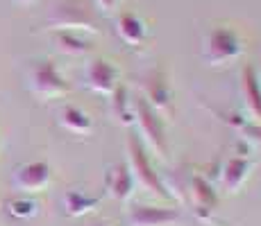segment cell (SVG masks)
Instances as JSON below:
<instances>
[{"label":"cell","mask_w":261,"mask_h":226,"mask_svg":"<svg viewBox=\"0 0 261 226\" xmlns=\"http://www.w3.org/2000/svg\"><path fill=\"white\" fill-rule=\"evenodd\" d=\"M109 111H112V118L120 122L123 127H129L134 124V111H132V100L127 95V88L125 86H116V90L112 93V102H109Z\"/></svg>","instance_id":"e0dca14e"},{"label":"cell","mask_w":261,"mask_h":226,"mask_svg":"<svg viewBox=\"0 0 261 226\" xmlns=\"http://www.w3.org/2000/svg\"><path fill=\"white\" fill-rule=\"evenodd\" d=\"M50 165L46 160H32V163H25L14 172V183L18 190L23 192H41L48 188L50 183Z\"/></svg>","instance_id":"ba28073f"},{"label":"cell","mask_w":261,"mask_h":226,"mask_svg":"<svg viewBox=\"0 0 261 226\" xmlns=\"http://www.w3.org/2000/svg\"><path fill=\"white\" fill-rule=\"evenodd\" d=\"M120 73L109 59H93L84 68V84L98 95H112L118 86Z\"/></svg>","instance_id":"8992f818"},{"label":"cell","mask_w":261,"mask_h":226,"mask_svg":"<svg viewBox=\"0 0 261 226\" xmlns=\"http://www.w3.org/2000/svg\"><path fill=\"white\" fill-rule=\"evenodd\" d=\"M127 158H129V170H132L134 183H139L141 188H145L148 192L157 195L162 199H173V192L168 190V185L159 179V174L154 172L152 163H150L148 154L143 149V143L137 136H129L127 138Z\"/></svg>","instance_id":"7a4b0ae2"},{"label":"cell","mask_w":261,"mask_h":226,"mask_svg":"<svg viewBox=\"0 0 261 226\" xmlns=\"http://www.w3.org/2000/svg\"><path fill=\"white\" fill-rule=\"evenodd\" d=\"M252 160L248 156H229L220 170V188L227 195H237L250 177Z\"/></svg>","instance_id":"4fadbf2b"},{"label":"cell","mask_w":261,"mask_h":226,"mask_svg":"<svg viewBox=\"0 0 261 226\" xmlns=\"http://www.w3.org/2000/svg\"><path fill=\"white\" fill-rule=\"evenodd\" d=\"M189 197L191 204H193V210L198 215V219H209L218 204V195H216V188L209 183L202 174H193L189 181Z\"/></svg>","instance_id":"9c48e42d"},{"label":"cell","mask_w":261,"mask_h":226,"mask_svg":"<svg viewBox=\"0 0 261 226\" xmlns=\"http://www.w3.org/2000/svg\"><path fill=\"white\" fill-rule=\"evenodd\" d=\"M21 3H30V0H21Z\"/></svg>","instance_id":"7402d4cb"},{"label":"cell","mask_w":261,"mask_h":226,"mask_svg":"<svg viewBox=\"0 0 261 226\" xmlns=\"http://www.w3.org/2000/svg\"><path fill=\"white\" fill-rule=\"evenodd\" d=\"M229 122H232V127L237 129L245 140H250V143H254L261 147V124L259 122H252V120L241 118V115H232Z\"/></svg>","instance_id":"ffe728a7"},{"label":"cell","mask_w":261,"mask_h":226,"mask_svg":"<svg viewBox=\"0 0 261 226\" xmlns=\"http://www.w3.org/2000/svg\"><path fill=\"white\" fill-rule=\"evenodd\" d=\"M116 34L125 45H129V48H139V45H143L148 29H145V23L137 16V14L125 12L116 18Z\"/></svg>","instance_id":"5bb4252c"},{"label":"cell","mask_w":261,"mask_h":226,"mask_svg":"<svg viewBox=\"0 0 261 226\" xmlns=\"http://www.w3.org/2000/svg\"><path fill=\"white\" fill-rule=\"evenodd\" d=\"M241 54H243V41L232 27L218 25L204 34L202 59L207 66H225L237 61Z\"/></svg>","instance_id":"6da1fadb"},{"label":"cell","mask_w":261,"mask_h":226,"mask_svg":"<svg viewBox=\"0 0 261 226\" xmlns=\"http://www.w3.org/2000/svg\"><path fill=\"white\" fill-rule=\"evenodd\" d=\"M59 124L75 136H89L93 129V120L89 118V113L77 107H64L59 111Z\"/></svg>","instance_id":"9a60e30c"},{"label":"cell","mask_w":261,"mask_h":226,"mask_svg":"<svg viewBox=\"0 0 261 226\" xmlns=\"http://www.w3.org/2000/svg\"><path fill=\"white\" fill-rule=\"evenodd\" d=\"M93 3L98 5V9H100V12H102V14H107V16H109V14H114V12H116V7H118V3H120V0H93Z\"/></svg>","instance_id":"44dd1931"},{"label":"cell","mask_w":261,"mask_h":226,"mask_svg":"<svg viewBox=\"0 0 261 226\" xmlns=\"http://www.w3.org/2000/svg\"><path fill=\"white\" fill-rule=\"evenodd\" d=\"M53 41H55V48L62 54H68V57H84L93 48L91 41L80 37L77 32H55Z\"/></svg>","instance_id":"2e32d148"},{"label":"cell","mask_w":261,"mask_h":226,"mask_svg":"<svg viewBox=\"0 0 261 226\" xmlns=\"http://www.w3.org/2000/svg\"><path fill=\"white\" fill-rule=\"evenodd\" d=\"M132 111H134V124H137L141 140L148 143L159 156L166 158L168 145H166V132H164L162 115L154 111L143 98L132 100Z\"/></svg>","instance_id":"3957f363"},{"label":"cell","mask_w":261,"mask_h":226,"mask_svg":"<svg viewBox=\"0 0 261 226\" xmlns=\"http://www.w3.org/2000/svg\"><path fill=\"white\" fill-rule=\"evenodd\" d=\"M134 188H137V183H134L132 170L127 163H116L105 172V190L116 202H127L134 195Z\"/></svg>","instance_id":"7c38bea8"},{"label":"cell","mask_w":261,"mask_h":226,"mask_svg":"<svg viewBox=\"0 0 261 226\" xmlns=\"http://www.w3.org/2000/svg\"><path fill=\"white\" fill-rule=\"evenodd\" d=\"M98 204H100L98 197H89V195L80 192V190H71L64 197V208H66V213L71 217H82V215L91 213V210L98 208Z\"/></svg>","instance_id":"ac0fdd59"},{"label":"cell","mask_w":261,"mask_h":226,"mask_svg":"<svg viewBox=\"0 0 261 226\" xmlns=\"http://www.w3.org/2000/svg\"><path fill=\"white\" fill-rule=\"evenodd\" d=\"M129 226H173L179 222L177 208H159V206H134L127 213Z\"/></svg>","instance_id":"8fae6325"},{"label":"cell","mask_w":261,"mask_h":226,"mask_svg":"<svg viewBox=\"0 0 261 226\" xmlns=\"http://www.w3.org/2000/svg\"><path fill=\"white\" fill-rule=\"evenodd\" d=\"M37 202L30 197H14L7 202V213L16 219H30L37 215Z\"/></svg>","instance_id":"d6986e66"},{"label":"cell","mask_w":261,"mask_h":226,"mask_svg":"<svg viewBox=\"0 0 261 226\" xmlns=\"http://www.w3.org/2000/svg\"><path fill=\"white\" fill-rule=\"evenodd\" d=\"M30 88L34 90V95H39L43 100L62 98V95H66L71 90L68 82L59 75V70L53 61L34 63L32 70H30Z\"/></svg>","instance_id":"5b68a950"},{"label":"cell","mask_w":261,"mask_h":226,"mask_svg":"<svg viewBox=\"0 0 261 226\" xmlns=\"http://www.w3.org/2000/svg\"><path fill=\"white\" fill-rule=\"evenodd\" d=\"M239 90H241V100H243L245 118L261 124V79L254 66H243Z\"/></svg>","instance_id":"52a82bcc"},{"label":"cell","mask_w":261,"mask_h":226,"mask_svg":"<svg viewBox=\"0 0 261 226\" xmlns=\"http://www.w3.org/2000/svg\"><path fill=\"white\" fill-rule=\"evenodd\" d=\"M48 27L55 29V32H98L95 27L93 16L82 7L80 3H73V0H66V3H59L53 7L48 16Z\"/></svg>","instance_id":"277c9868"},{"label":"cell","mask_w":261,"mask_h":226,"mask_svg":"<svg viewBox=\"0 0 261 226\" xmlns=\"http://www.w3.org/2000/svg\"><path fill=\"white\" fill-rule=\"evenodd\" d=\"M141 98L157 113L168 111L170 100H173V90H170V84H168L166 75L159 73V70H150V73L143 77V95Z\"/></svg>","instance_id":"30bf717a"}]
</instances>
